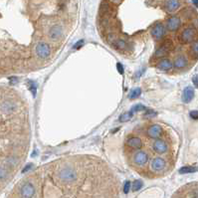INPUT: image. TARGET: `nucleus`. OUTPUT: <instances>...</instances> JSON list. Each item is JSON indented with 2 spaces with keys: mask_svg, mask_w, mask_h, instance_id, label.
Returning a JSON list of instances; mask_svg holds the SVG:
<instances>
[{
  "mask_svg": "<svg viewBox=\"0 0 198 198\" xmlns=\"http://www.w3.org/2000/svg\"><path fill=\"white\" fill-rule=\"evenodd\" d=\"M189 25L198 26V15L188 0H100L97 14L106 45L123 58L145 61L164 73L173 71L180 56L191 61L181 43Z\"/></svg>",
  "mask_w": 198,
  "mask_h": 198,
  "instance_id": "f257e3e1",
  "label": "nucleus"
},
{
  "mask_svg": "<svg viewBox=\"0 0 198 198\" xmlns=\"http://www.w3.org/2000/svg\"><path fill=\"white\" fill-rule=\"evenodd\" d=\"M0 78L52 65L77 29L80 0H1Z\"/></svg>",
  "mask_w": 198,
  "mask_h": 198,
  "instance_id": "f03ea898",
  "label": "nucleus"
},
{
  "mask_svg": "<svg viewBox=\"0 0 198 198\" xmlns=\"http://www.w3.org/2000/svg\"><path fill=\"white\" fill-rule=\"evenodd\" d=\"M8 198H120V182L101 157H59L31 170Z\"/></svg>",
  "mask_w": 198,
  "mask_h": 198,
  "instance_id": "7ed1b4c3",
  "label": "nucleus"
},
{
  "mask_svg": "<svg viewBox=\"0 0 198 198\" xmlns=\"http://www.w3.org/2000/svg\"><path fill=\"white\" fill-rule=\"evenodd\" d=\"M172 143L171 133L163 125L141 121L125 136L123 150L126 164L146 179L163 176L172 164Z\"/></svg>",
  "mask_w": 198,
  "mask_h": 198,
  "instance_id": "20e7f679",
  "label": "nucleus"
},
{
  "mask_svg": "<svg viewBox=\"0 0 198 198\" xmlns=\"http://www.w3.org/2000/svg\"><path fill=\"white\" fill-rule=\"evenodd\" d=\"M193 98H194V90L191 87H186L183 91V94H182V101L184 103L188 104Z\"/></svg>",
  "mask_w": 198,
  "mask_h": 198,
  "instance_id": "39448f33",
  "label": "nucleus"
},
{
  "mask_svg": "<svg viewBox=\"0 0 198 198\" xmlns=\"http://www.w3.org/2000/svg\"><path fill=\"white\" fill-rule=\"evenodd\" d=\"M196 169L194 167H190V166H185V167H182V168L179 170L180 173H190V172H194Z\"/></svg>",
  "mask_w": 198,
  "mask_h": 198,
  "instance_id": "423d86ee",
  "label": "nucleus"
},
{
  "mask_svg": "<svg viewBox=\"0 0 198 198\" xmlns=\"http://www.w3.org/2000/svg\"><path fill=\"white\" fill-rule=\"evenodd\" d=\"M139 95H140V90H135V91H134V92H133V94H131L130 98L134 99V98H136V97H139Z\"/></svg>",
  "mask_w": 198,
  "mask_h": 198,
  "instance_id": "0eeeda50",
  "label": "nucleus"
},
{
  "mask_svg": "<svg viewBox=\"0 0 198 198\" xmlns=\"http://www.w3.org/2000/svg\"><path fill=\"white\" fill-rule=\"evenodd\" d=\"M190 116L194 120H198V111H192L190 113Z\"/></svg>",
  "mask_w": 198,
  "mask_h": 198,
  "instance_id": "6e6552de",
  "label": "nucleus"
},
{
  "mask_svg": "<svg viewBox=\"0 0 198 198\" xmlns=\"http://www.w3.org/2000/svg\"><path fill=\"white\" fill-rule=\"evenodd\" d=\"M192 82H193V85L198 89V75H195L193 78H192Z\"/></svg>",
  "mask_w": 198,
  "mask_h": 198,
  "instance_id": "1a4fd4ad",
  "label": "nucleus"
}]
</instances>
